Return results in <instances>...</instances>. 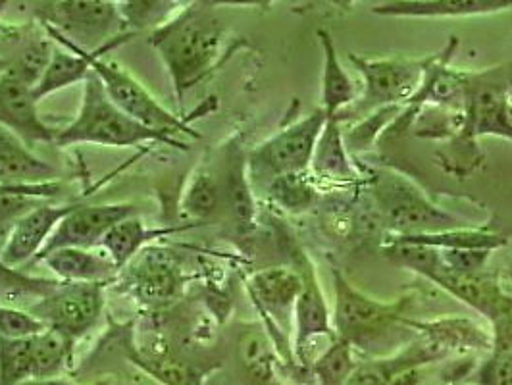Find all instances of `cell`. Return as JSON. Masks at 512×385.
<instances>
[{
    "instance_id": "1",
    "label": "cell",
    "mask_w": 512,
    "mask_h": 385,
    "mask_svg": "<svg viewBox=\"0 0 512 385\" xmlns=\"http://www.w3.org/2000/svg\"><path fill=\"white\" fill-rule=\"evenodd\" d=\"M180 10L178 16L153 29L151 47L172 77L181 110L187 91L218 68L226 31L214 14V6L206 2Z\"/></svg>"
},
{
    "instance_id": "2",
    "label": "cell",
    "mask_w": 512,
    "mask_h": 385,
    "mask_svg": "<svg viewBox=\"0 0 512 385\" xmlns=\"http://www.w3.org/2000/svg\"><path fill=\"white\" fill-rule=\"evenodd\" d=\"M332 324L337 337L349 341L355 353L384 359L395 355L416 337L407 326V308L412 297H403L395 303H382L359 291L345 278L343 272L333 268Z\"/></svg>"
},
{
    "instance_id": "3",
    "label": "cell",
    "mask_w": 512,
    "mask_h": 385,
    "mask_svg": "<svg viewBox=\"0 0 512 385\" xmlns=\"http://www.w3.org/2000/svg\"><path fill=\"white\" fill-rule=\"evenodd\" d=\"M166 143L178 149H185L180 141L160 131L141 126L126 112H122L106 95L103 81L91 70L89 77L83 81V99L81 108L74 122L66 128L54 131L56 147L70 145H101V147H139L145 143Z\"/></svg>"
},
{
    "instance_id": "4",
    "label": "cell",
    "mask_w": 512,
    "mask_h": 385,
    "mask_svg": "<svg viewBox=\"0 0 512 385\" xmlns=\"http://www.w3.org/2000/svg\"><path fill=\"white\" fill-rule=\"evenodd\" d=\"M370 181L376 214L389 235H422L472 228L461 216L434 205L416 183L397 172L378 170Z\"/></svg>"
},
{
    "instance_id": "5",
    "label": "cell",
    "mask_w": 512,
    "mask_h": 385,
    "mask_svg": "<svg viewBox=\"0 0 512 385\" xmlns=\"http://www.w3.org/2000/svg\"><path fill=\"white\" fill-rule=\"evenodd\" d=\"M43 20L45 27L87 52L114 49L135 35L126 33L128 24L114 0H52Z\"/></svg>"
},
{
    "instance_id": "6",
    "label": "cell",
    "mask_w": 512,
    "mask_h": 385,
    "mask_svg": "<svg viewBox=\"0 0 512 385\" xmlns=\"http://www.w3.org/2000/svg\"><path fill=\"white\" fill-rule=\"evenodd\" d=\"M486 135L512 141V66L468 72L457 139L476 149V139Z\"/></svg>"
},
{
    "instance_id": "7",
    "label": "cell",
    "mask_w": 512,
    "mask_h": 385,
    "mask_svg": "<svg viewBox=\"0 0 512 385\" xmlns=\"http://www.w3.org/2000/svg\"><path fill=\"white\" fill-rule=\"evenodd\" d=\"M349 60L364 79V91L359 99L347 106L337 118H364L382 106H401L409 103L420 89L424 72L432 60L426 58H362L349 52Z\"/></svg>"
},
{
    "instance_id": "8",
    "label": "cell",
    "mask_w": 512,
    "mask_h": 385,
    "mask_svg": "<svg viewBox=\"0 0 512 385\" xmlns=\"http://www.w3.org/2000/svg\"><path fill=\"white\" fill-rule=\"evenodd\" d=\"M326 122V112L316 108L312 114L278 131L247 154V172L253 187H266L270 181L287 174L308 172Z\"/></svg>"
},
{
    "instance_id": "9",
    "label": "cell",
    "mask_w": 512,
    "mask_h": 385,
    "mask_svg": "<svg viewBox=\"0 0 512 385\" xmlns=\"http://www.w3.org/2000/svg\"><path fill=\"white\" fill-rule=\"evenodd\" d=\"M91 70L103 81L110 101L141 126L160 131L170 137L178 133L197 137V133H193L187 126V120L162 106L160 101L149 93V89L126 72L120 64L101 60V52H91Z\"/></svg>"
},
{
    "instance_id": "10",
    "label": "cell",
    "mask_w": 512,
    "mask_h": 385,
    "mask_svg": "<svg viewBox=\"0 0 512 385\" xmlns=\"http://www.w3.org/2000/svg\"><path fill=\"white\" fill-rule=\"evenodd\" d=\"M303 287L301 274L291 266H272L256 272L249 280V293L260 314L268 320V335L272 337L285 364H297L291 343L295 303Z\"/></svg>"
},
{
    "instance_id": "11",
    "label": "cell",
    "mask_w": 512,
    "mask_h": 385,
    "mask_svg": "<svg viewBox=\"0 0 512 385\" xmlns=\"http://www.w3.org/2000/svg\"><path fill=\"white\" fill-rule=\"evenodd\" d=\"M104 287V283L60 282L27 310L47 328L66 334L77 343L103 316Z\"/></svg>"
},
{
    "instance_id": "12",
    "label": "cell",
    "mask_w": 512,
    "mask_h": 385,
    "mask_svg": "<svg viewBox=\"0 0 512 385\" xmlns=\"http://www.w3.org/2000/svg\"><path fill=\"white\" fill-rule=\"evenodd\" d=\"M180 262L170 249L147 245L120 270L118 283L145 307H166L183 291Z\"/></svg>"
},
{
    "instance_id": "13",
    "label": "cell",
    "mask_w": 512,
    "mask_h": 385,
    "mask_svg": "<svg viewBox=\"0 0 512 385\" xmlns=\"http://www.w3.org/2000/svg\"><path fill=\"white\" fill-rule=\"evenodd\" d=\"M293 268L301 274L303 280L293 314V351L297 364L303 366L310 341H314L316 337L333 339L337 335L333 332L332 312L322 291L316 268L301 249H297L293 255Z\"/></svg>"
},
{
    "instance_id": "14",
    "label": "cell",
    "mask_w": 512,
    "mask_h": 385,
    "mask_svg": "<svg viewBox=\"0 0 512 385\" xmlns=\"http://www.w3.org/2000/svg\"><path fill=\"white\" fill-rule=\"evenodd\" d=\"M137 214L133 203H112V205L74 206V210L52 231L47 245L39 257L62 247L76 249H99L106 231L118 222ZM37 257V258H39Z\"/></svg>"
},
{
    "instance_id": "15",
    "label": "cell",
    "mask_w": 512,
    "mask_h": 385,
    "mask_svg": "<svg viewBox=\"0 0 512 385\" xmlns=\"http://www.w3.org/2000/svg\"><path fill=\"white\" fill-rule=\"evenodd\" d=\"M37 103L33 87L8 68L0 77V126L18 135L29 147L37 143L54 145L56 129L41 120Z\"/></svg>"
},
{
    "instance_id": "16",
    "label": "cell",
    "mask_w": 512,
    "mask_h": 385,
    "mask_svg": "<svg viewBox=\"0 0 512 385\" xmlns=\"http://www.w3.org/2000/svg\"><path fill=\"white\" fill-rule=\"evenodd\" d=\"M74 206L39 203L31 208L8 231L0 247V260L12 268H22L29 260L39 257L52 231L74 210Z\"/></svg>"
},
{
    "instance_id": "17",
    "label": "cell",
    "mask_w": 512,
    "mask_h": 385,
    "mask_svg": "<svg viewBox=\"0 0 512 385\" xmlns=\"http://www.w3.org/2000/svg\"><path fill=\"white\" fill-rule=\"evenodd\" d=\"M407 326L428 341L437 345L447 357L453 353L482 351L489 353L493 349V334L480 322L464 316H445L436 320H414L407 318Z\"/></svg>"
},
{
    "instance_id": "18",
    "label": "cell",
    "mask_w": 512,
    "mask_h": 385,
    "mask_svg": "<svg viewBox=\"0 0 512 385\" xmlns=\"http://www.w3.org/2000/svg\"><path fill=\"white\" fill-rule=\"evenodd\" d=\"M60 282L112 283L120 268L99 249L62 247L39 257Z\"/></svg>"
},
{
    "instance_id": "19",
    "label": "cell",
    "mask_w": 512,
    "mask_h": 385,
    "mask_svg": "<svg viewBox=\"0 0 512 385\" xmlns=\"http://www.w3.org/2000/svg\"><path fill=\"white\" fill-rule=\"evenodd\" d=\"M58 170L39 158L18 135L0 126V185L20 187L51 183Z\"/></svg>"
},
{
    "instance_id": "20",
    "label": "cell",
    "mask_w": 512,
    "mask_h": 385,
    "mask_svg": "<svg viewBox=\"0 0 512 385\" xmlns=\"http://www.w3.org/2000/svg\"><path fill=\"white\" fill-rule=\"evenodd\" d=\"M512 8V0H387L374 14L393 18H462Z\"/></svg>"
},
{
    "instance_id": "21",
    "label": "cell",
    "mask_w": 512,
    "mask_h": 385,
    "mask_svg": "<svg viewBox=\"0 0 512 385\" xmlns=\"http://www.w3.org/2000/svg\"><path fill=\"white\" fill-rule=\"evenodd\" d=\"M45 29L58 47H54L51 60H49L43 76L33 87V95L37 101H41L43 97H49L60 89H66L70 85L83 83L91 74V52L77 49L74 43L64 39L51 27H45Z\"/></svg>"
},
{
    "instance_id": "22",
    "label": "cell",
    "mask_w": 512,
    "mask_h": 385,
    "mask_svg": "<svg viewBox=\"0 0 512 385\" xmlns=\"http://www.w3.org/2000/svg\"><path fill=\"white\" fill-rule=\"evenodd\" d=\"M222 195L235 230L241 235L255 231L256 205L253 183L247 172V156H243L239 151H233L228 158L226 178L222 183Z\"/></svg>"
},
{
    "instance_id": "23",
    "label": "cell",
    "mask_w": 512,
    "mask_h": 385,
    "mask_svg": "<svg viewBox=\"0 0 512 385\" xmlns=\"http://www.w3.org/2000/svg\"><path fill=\"white\" fill-rule=\"evenodd\" d=\"M322 51H324V72H322V110L328 120L337 118L347 106L359 99V91L355 81L345 72L339 54L335 49L332 35L326 29L318 31Z\"/></svg>"
},
{
    "instance_id": "24",
    "label": "cell",
    "mask_w": 512,
    "mask_h": 385,
    "mask_svg": "<svg viewBox=\"0 0 512 385\" xmlns=\"http://www.w3.org/2000/svg\"><path fill=\"white\" fill-rule=\"evenodd\" d=\"M310 172L316 178L330 181H355L359 178V172L347 153V143L339 118H330L322 129L312 156Z\"/></svg>"
},
{
    "instance_id": "25",
    "label": "cell",
    "mask_w": 512,
    "mask_h": 385,
    "mask_svg": "<svg viewBox=\"0 0 512 385\" xmlns=\"http://www.w3.org/2000/svg\"><path fill=\"white\" fill-rule=\"evenodd\" d=\"M178 230L176 228L149 230L147 224L137 214H133L106 231L99 249L122 270L131 258L141 253L149 243H153L154 239H160Z\"/></svg>"
},
{
    "instance_id": "26",
    "label": "cell",
    "mask_w": 512,
    "mask_h": 385,
    "mask_svg": "<svg viewBox=\"0 0 512 385\" xmlns=\"http://www.w3.org/2000/svg\"><path fill=\"white\" fill-rule=\"evenodd\" d=\"M237 357L245 374L256 385L276 384L278 366L283 359L268 332L249 330L241 335L237 343Z\"/></svg>"
},
{
    "instance_id": "27",
    "label": "cell",
    "mask_w": 512,
    "mask_h": 385,
    "mask_svg": "<svg viewBox=\"0 0 512 385\" xmlns=\"http://www.w3.org/2000/svg\"><path fill=\"white\" fill-rule=\"evenodd\" d=\"M76 341L58 330L47 328L41 334L31 335L33 376L31 380L43 382L58 378L74 355Z\"/></svg>"
},
{
    "instance_id": "28",
    "label": "cell",
    "mask_w": 512,
    "mask_h": 385,
    "mask_svg": "<svg viewBox=\"0 0 512 385\" xmlns=\"http://www.w3.org/2000/svg\"><path fill=\"white\" fill-rule=\"evenodd\" d=\"M131 362L162 385H206L208 370L170 353H133Z\"/></svg>"
},
{
    "instance_id": "29",
    "label": "cell",
    "mask_w": 512,
    "mask_h": 385,
    "mask_svg": "<svg viewBox=\"0 0 512 385\" xmlns=\"http://www.w3.org/2000/svg\"><path fill=\"white\" fill-rule=\"evenodd\" d=\"M316 385H347L351 382L359 362L349 341L335 337L330 345L308 364Z\"/></svg>"
},
{
    "instance_id": "30",
    "label": "cell",
    "mask_w": 512,
    "mask_h": 385,
    "mask_svg": "<svg viewBox=\"0 0 512 385\" xmlns=\"http://www.w3.org/2000/svg\"><path fill=\"white\" fill-rule=\"evenodd\" d=\"M60 283L56 278H35L12 268L0 260V305L29 308L41 297L49 295ZM22 308V307H20Z\"/></svg>"
},
{
    "instance_id": "31",
    "label": "cell",
    "mask_w": 512,
    "mask_h": 385,
    "mask_svg": "<svg viewBox=\"0 0 512 385\" xmlns=\"http://www.w3.org/2000/svg\"><path fill=\"white\" fill-rule=\"evenodd\" d=\"M222 205H224L222 183L206 170L197 172L183 193V201H181L183 212L197 222H208L220 212Z\"/></svg>"
},
{
    "instance_id": "32",
    "label": "cell",
    "mask_w": 512,
    "mask_h": 385,
    "mask_svg": "<svg viewBox=\"0 0 512 385\" xmlns=\"http://www.w3.org/2000/svg\"><path fill=\"white\" fill-rule=\"evenodd\" d=\"M310 172V170H308ZM308 172L287 174L266 185L268 197L291 214H303L316 203V187L308 178Z\"/></svg>"
},
{
    "instance_id": "33",
    "label": "cell",
    "mask_w": 512,
    "mask_h": 385,
    "mask_svg": "<svg viewBox=\"0 0 512 385\" xmlns=\"http://www.w3.org/2000/svg\"><path fill=\"white\" fill-rule=\"evenodd\" d=\"M33 376L31 335L29 337H0V385H20Z\"/></svg>"
},
{
    "instance_id": "34",
    "label": "cell",
    "mask_w": 512,
    "mask_h": 385,
    "mask_svg": "<svg viewBox=\"0 0 512 385\" xmlns=\"http://www.w3.org/2000/svg\"><path fill=\"white\" fill-rule=\"evenodd\" d=\"M120 4L122 16L133 33L156 29L168 22L178 8V0H114Z\"/></svg>"
},
{
    "instance_id": "35",
    "label": "cell",
    "mask_w": 512,
    "mask_h": 385,
    "mask_svg": "<svg viewBox=\"0 0 512 385\" xmlns=\"http://www.w3.org/2000/svg\"><path fill=\"white\" fill-rule=\"evenodd\" d=\"M464 384L512 385V347L489 351L486 359L468 372Z\"/></svg>"
},
{
    "instance_id": "36",
    "label": "cell",
    "mask_w": 512,
    "mask_h": 385,
    "mask_svg": "<svg viewBox=\"0 0 512 385\" xmlns=\"http://www.w3.org/2000/svg\"><path fill=\"white\" fill-rule=\"evenodd\" d=\"M52 52H54V45L49 39L33 41L16 60H10V68L31 87H35L51 60Z\"/></svg>"
},
{
    "instance_id": "37",
    "label": "cell",
    "mask_w": 512,
    "mask_h": 385,
    "mask_svg": "<svg viewBox=\"0 0 512 385\" xmlns=\"http://www.w3.org/2000/svg\"><path fill=\"white\" fill-rule=\"evenodd\" d=\"M43 330H47V326L27 308L0 305V337L18 339L41 334Z\"/></svg>"
},
{
    "instance_id": "38",
    "label": "cell",
    "mask_w": 512,
    "mask_h": 385,
    "mask_svg": "<svg viewBox=\"0 0 512 385\" xmlns=\"http://www.w3.org/2000/svg\"><path fill=\"white\" fill-rule=\"evenodd\" d=\"M445 268L457 274H480L491 258L489 249H437Z\"/></svg>"
},
{
    "instance_id": "39",
    "label": "cell",
    "mask_w": 512,
    "mask_h": 385,
    "mask_svg": "<svg viewBox=\"0 0 512 385\" xmlns=\"http://www.w3.org/2000/svg\"><path fill=\"white\" fill-rule=\"evenodd\" d=\"M274 0H208L210 6H258L262 10H268Z\"/></svg>"
},
{
    "instance_id": "40",
    "label": "cell",
    "mask_w": 512,
    "mask_h": 385,
    "mask_svg": "<svg viewBox=\"0 0 512 385\" xmlns=\"http://www.w3.org/2000/svg\"><path fill=\"white\" fill-rule=\"evenodd\" d=\"M206 2L208 4V0H178V8H185V6H193V4H203Z\"/></svg>"
},
{
    "instance_id": "41",
    "label": "cell",
    "mask_w": 512,
    "mask_h": 385,
    "mask_svg": "<svg viewBox=\"0 0 512 385\" xmlns=\"http://www.w3.org/2000/svg\"><path fill=\"white\" fill-rule=\"evenodd\" d=\"M335 6H339V8H349V6H353V2L355 0H332Z\"/></svg>"
},
{
    "instance_id": "42",
    "label": "cell",
    "mask_w": 512,
    "mask_h": 385,
    "mask_svg": "<svg viewBox=\"0 0 512 385\" xmlns=\"http://www.w3.org/2000/svg\"><path fill=\"white\" fill-rule=\"evenodd\" d=\"M10 68V60H4L0 58V77L4 76V72Z\"/></svg>"
},
{
    "instance_id": "43",
    "label": "cell",
    "mask_w": 512,
    "mask_h": 385,
    "mask_svg": "<svg viewBox=\"0 0 512 385\" xmlns=\"http://www.w3.org/2000/svg\"><path fill=\"white\" fill-rule=\"evenodd\" d=\"M226 385H237V384H226Z\"/></svg>"
}]
</instances>
